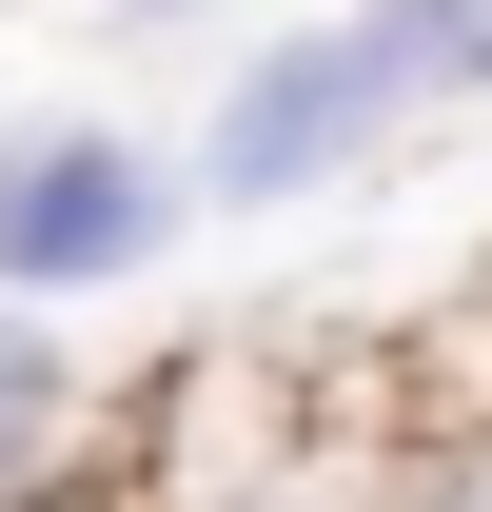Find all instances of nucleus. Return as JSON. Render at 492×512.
I'll list each match as a JSON object with an SVG mask.
<instances>
[{"instance_id": "nucleus-1", "label": "nucleus", "mask_w": 492, "mask_h": 512, "mask_svg": "<svg viewBox=\"0 0 492 512\" xmlns=\"http://www.w3.org/2000/svg\"><path fill=\"white\" fill-rule=\"evenodd\" d=\"M394 119H414V79L374 60V20H296V40H256V60L217 79V119H197V158H178V178L217 197V217H276V197L355 178Z\"/></svg>"}, {"instance_id": "nucleus-2", "label": "nucleus", "mask_w": 492, "mask_h": 512, "mask_svg": "<svg viewBox=\"0 0 492 512\" xmlns=\"http://www.w3.org/2000/svg\"><path fill=\"white\" fill-rule=\"evenodd\" d=\"M197 217L178 158H138L119 119H20L0 138V296H119V276H158Z\"/></svg>"}, {"instance_id": "nucleus-3", "label": "nucleus", "mask_w": 492, "mask_h": 512, "mask_svg": "<svg viewBox=\"0 0 492 512\" xmlns=\"http://www.w3.org/2000/svg\"><path fill=\"white\" fill-rule=\"evenodd\" d=\"M0 512H119V394L79 375L60 296H0Z\"/></svg>"}, {"instance_id": "nucleus-4", "label": "nucleus", "mask_w": 492, "mask_h": 512, "mask_svg": "<svg viewBox=\"0 0 492 512\" xmlns=\"http://www.w3.org/2000/svg\"><path fill=\"white\" fill-rule=\"evenodd\" d=\"M355 20H374V60L414 99H473V60H492V0H355Z\"/></svg>"}, {"instance_id": "nucleus-5", "label": "nucleus", "mask_w": 492, "mask_h": 512, "mask_svg": "<svg viewBox=\"0 0 492 512\" xmlns=\"http://www.w3.org/2000/svg\"><path fill=\"white\" fill-rule=\"evenodd\" d=\"M394 512H492V414H473V434H414V473H394Z\"/></svg>"}, {"instance_id": "nucleus-6", "label": "nucleus", "mask_w": 492, "mask_h": 512, "mask_svg": "<svg viewBox=\"0 0 492 512\" xmlns=\"http://www.w3.org/2000/svg\"><path fill=\"white\" fill-rule=\"evenodd\" d=\"M178 20H217V0H119V40H178Z\"/></svg>"}, {"instance_id": "nucleus-7", "label": "nucleus", "mask_w": 492, "mask_h": 512, "mask_svg": "<svg viewBox=\"0 0 492 512\" xmlns=\"http://www.w3.org/2000/svg\"><path fill=\"white\" fill-rule=\"evenodd\" d=\"M473 99H492V60H473Z\"/></svg>"}]
</instances>
